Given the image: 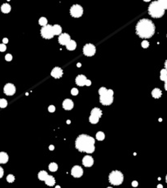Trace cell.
<instances>
[{"label":"cell","mask_w":167,"mask_h":188,"mask_svg":"<svg viewBox=\"0 0 167 188\" xmlns=\"http://www.w3.org/2000/svg\"><path fill=\"white\" fill-rule=\"evenodd\" d=\"M136 33L141 38H150L155 33V25L148 19H141L136 25Z\"/></svg>","instance_id":"cell-1"},{"label":"cell","mask_w":167,"mask_h":188,"mask_svg":"<svg viewBox=\"0 0 167 188\" xmlns=\"http://www.w3.org/2000/svg\"><path fill=\"white\" fill-rule=\"evenodd\" d=\"M75 147L81 152L92 153L95 151V138L86 134H81L75 141Z\"/></svg>","instance_id":"cell-2"},{"label":"cell","mask_w":167,"mask_h":188,"mask_svg":"<svg viewBox=\"0 0 167 188\" xmlns=\"http://www.w3.org/2000/svg\"><path fill=\"white\" fill-rule=\"evenodd\" d=\"M99 102L103 105L109 106L113 102V90H107L105 87H101L99 90Z\"/></svg>","instance_id":"cell-3"},{"label":"cell","mask_w":167,"mask_h":188,"mask_svg":"<svg viewBox=\"0 0 167 188\" xmlns=\"http://www.w3.org/2000/svg\"><path fill=\"white\" fill-rule=\"evenodd\" d=\"M148 13L153 18H160L165 14V10L160 6L157 1H154L149 5Z\"/></svg>","instance_id":"cell-4"},{"label":"cell","mask_w":167,"mask_h":188,"mask_svg":"<svg viewBox=\"0 0 167 188\" xmlns=\"http://www.w3.org/2000/svg\"><path fill=\"white\" fill-rule=\"evenodd\" d=\"M124 176L122 172L118 170H113L110 173L109 176V181L112 185L119 186L123 183Z\"/></svg>","instance_id":"cell-5"},{"label":"cell","mask_w":167,"mask_h":188,"mask_svg":"<svg viewBox=\"0 0 167 188\" xmlns=\"http://www.w3.org/2000/svg\"><path fill=\"white\" fill-rule=\"evenodd\" d=\"M41 35L43 38H46V39H51L54 37L53 31H52V25H46V26L43 27L41 29Z\"/></svg>","instance_id":"cell-6"},{"label":"cell","mask_w":167,"mask_h":188,"mask_svg":"<svg viewBox=\"0 0 167 188\" xmlns=\"http://www.w3.org/2000/svg\"><path fill=\"white\" fill-rule=\"evenodd\" d=\"M83 14V8L82 6H80L78 4H74L70 8V15L73 17L75 18H79L81 17Z\"/></svg>","instance_id":"cell-7"},{"label":"cell","mask_w":167,"mask_h":188,"mask_svg":"<svg viewBox=\"0 0 167 188\" xmlns=\"http://www.w3.org/2000/svg\"><path fill=\"white\" fill-rule=\"evenodd\" d=\"M96 52V46L91 44V43H87L83 47V54L86 56H93Z\"/></svg>","instance_id":"cell-8"},{"label":"cell","mask_w":167,"mask_h":188,"mask_svg":"<svg viewBox=\"0 0 167 188\" xmlns=\"http://www.w3.org/2000/svg\"><path fill=\"white\" fill-rule=\"evenodd\" d=\"M3 91H4V94L7 95H8V96L13 95L16 93V87L11 83H8L5 85L4 88H3Z\"/></svg>","instance_id":"cell-9"},{"label":"cell","mask_w":167,"mask_h":188,"mask_svg":"<svg viewBox=\"0 0 167 188\" xmlns=\"http://www.w3.org/2000/svg\"><path fill=\"white\" fill-rule=\"evenodd\" d=\"M71 174L73 177L74 178H81L83 174V169L81 166L75 165L71 169Z\"/></svg>","instance_id":"cell-10"},{"label":"cell","mask_w":167,"mask_h":188,"mask_svg":"<svg viewBox=\"0 0 167 188\" xmlns=\"http://www.w3.org/2000/svg\"><path fill=\"white\" fill-rule=\"evenodd\" d=\"M70 40H71L70 36L68 34V33H61V34L59 36V38H58V41H59V44L63 45V46H66L67 43H68Z\"/></svg>","instance_id":"cell-11"},{"label":"cell","mask_w":167,"mask_h":188,"mask_svg":"<svg viewBox=\"0 0 167 188\" xmlns=\"http://www.w3.org/2000/svg\"><path fill=\"white\" fill-rule=\"evenodd\" d=\"M76 84L79 86H84L86 85V82H87V78L84 75H78L75 79Z\"/></svg>","instance_id":"cell-12"},{"label":"cell","mask_w":167,"mask_h":188,"mask_svg":"<svg viewBox=\"0 0 167 188\" xmlns=\"http://www.w3.org/2000/svg\"><path fill=\"white\" fill-rule=\"evenodd\" d=\"M51 75L55 78H61L63 75V70L59 67H56L52 69Z\"/></svg>","instance_id":"cell-13"},{"label":"cell","mask_w":167,"mask_h":188,"mask_svg":"<svg viewBox=\"0 0 167 188\" xmlns=\"http://www.w3.org/2000/svg\"><path fill=\"white\" fill-rule=\"evenodd\" d=\"M94 164V160L91 156H85L82 159V165L85 167H91Z\"/></svg>","instance_id":"cell-14"},{"label":"cell","mask_w":167,"mask_h":188,"mask_svg":"<svg viewBox=\"0 0 167 188\" xmlns=\"http://www.w3.org/2000/svg\"><path fill=\"white\" fill-rule=\"evenodd\" d=\"M62 106L64 107V109L65 110H71L73 107V102L69 99H66L64 100Z\"/></svg>","instance_id":"cell-15"},{"label":"cell","mask_w":167,"mask_h":188,"mask_svg":"<svg viewBox=\"0 0 167 188\" xmlns=\"http://www.w3.org/2000/svg\"><path fill=\"white\" fill-rule=\"evenodd\" d=\"M160 78H161L162 81L165 82V89L167 90V84H166V81H167V71H166L165 69L161 70V72H160Z\"/></svg>","instance_id":"cell-16"},{"label":"cell","mask_w":167,"mask_h":188,"mask_svg":"<svg viewBox=\"0 0 167 188\" xmlns=\"http://www.w3.org/2000/svg\"><path fill=\"white\" fill-rule=\"evenodd\" d=\"M91 116L92 117H97V118H100L102 116V111L100 110L98 107H95V108H93L91 112Z\"/></svg>","instance_id":"cell-17"},{"label":"cell","mask_w":167,"mask_h":188,"mask_svg":"<svg viewBox=\"0 0 167 188\" xmlns=\"http://www.w3.org/2000/svg\"><path fill=\"white\" fill-rule=\"evenodd\" d=\"M45 183L46 185H47L49 186H54L55 183H56V180L54 178V177L51 176V175H48L47 177H46V178L45 179Z\"/></svg>","instance_id":"cell-18"},{"label":"cell","mask_w":167,"mask_h":188,"mask_svg":"<svg viewBox=\"0 0 167 188\" xmlns=\"http://www.w3.org/2000/svg\"><path fill=\"white\" fill-rule=\"evenodd\" d=\"M8 161V155L6 152H0V164H6Z\"/></svg>","instance_id":"cell-19"},{"label":"cell","mask_w":167,"mask_h":188,"mask_svg":"<svg viewBox=\"0 0 167 188\" xmlns=\"http://www.w3.org/2000/svg\"><path fill=\"white\" fill-rule=\"evenodd\" d=\"M52 31H53V34H54V36L59 35V34H61L62 32V28L61 27V25H55L52 26Z\"/></svg>","instance_id":"cell-20"},{"label":"cell","mask_w":167,"mask_h":188,"mask_svg":"<svg viewBox=\"0 0 167 188\" xmlns=\"http://www.w3.org/2000/svg\"><path fill=\"white\" fill-rule=\"evenodd\" d=\"M76 47H77V43L75 41H73V40H70L66 45V48L69 51H73L76 49Z\"/></svg>","instance_id":"cell-21"},{"label":"cell","mask_w":167,"mask_h":188,"mask_svg":"<svg viewBox=\"0 0 167 188\" xmlns=\"http://www.w3.org/2000/svg\"><path fill=\"white\" fill-rule=\"evenodd\" d=\"M162 95V90L158 89V88H155L154 90H152V95L153 98H155V99H159V98H161Z\"/></svg>","instance_id":"cell-22"},{"label":"cell","mask_w":167,"mask_h":188,"mask_svg":"<svg viewBox=\"0 0 167 188\" xmlns=\"http://www.w3.org/2000/svg\"><path fill=\"white\" fill-rule=\"evenodd\" d=\"M11 8L8 3H4L1 7V11L3 13H9L11 11Z\"/></svg>","instance_id":"cell-23"},{"label":"cell","mask_w":167,"mask_h":188,"mask_svg":"<svg viewBox=\"0 0 167 188\" xmlns=\"http://www.w3.org/2000/svg\"><path fill=\"white\" fill-rule=\"evenodd\" d=\"M38 178H39V180H41V181H45V179L46 178V177L48 176V174H47V173H46V171H44V170H42V171H40L39 173H38Z\"/></svg>","instance_id":"cell-24"},{"label":"cell","mask_w":167,"mask_h":188,"mask_svg":"<svg viewBox=\"0 0 167 188\" xmlns=\"http://www.w3.org/2000/svg\"><path fill=\"white\" fill-rule=\"evenodd\" d=\"M48 168H49V170H50V171H51V172H56V171H57V169H58V165H57L56 163L52 162V163H51V164L49 165Z\"/></svg>","instance_id":"cell-25"},{"label":"cell","mask_w":167,"mask_h":188,"mask_svg":"<svg viewBox=\"0 0 167 188\" xmlns=\"http://www.w3.org/2000/svg\"><path fill=\"white\" fill-rule=\"evenodd\" d=\"M105 138V134H104V132L102 131H99L96 134V139L99 141H103Z\"/></svg>","instance_id":"cell-26"},{"label":"cell","mask_w":167,"mask_h":188,"mask_svg":"<svg viewBox=\"0 0 167 188\" xmlns=\"http://www.w3.org/2000/svg\"><path fill=\"white\" fill-rule=\"evenodd\" d=\"M38 23H39L40 25L44 27V26H46V25H47V20H46V18H45V17H41L39 19Z\"/></svg>","instance_id":"cell-27"},{"label":"cell","mask_w":167,"mask_h":188,"mask_svg":"<svg viewBox=\"0 0 167 188\" xmlns=\"http://www.w3.org/2000/svg\"><path fill=\"white\" fill-rule=\"evenodd\" d=\"M8 106V101L5 99H0V107L1 108H4Z\"/></svg>","instance_id":"cell-28"},{"label":"cell","mask_w":167,"mask_h":188,"mask_svg":"<svg viewBox=\"0 0 167 188\" xmlns=\"http://www.w3.org/2000/svg\"><path fill=\"white\" fill-rule=\"evenodd\" d=\"M157 2L164 10L167 8V1H165V0H161V1H157Z\"/></svg>","instance_id":"cell-29"},{"label":"cell","mask_w":167,"mask_h":188,"mask_svg":"<svg viewBox=\"0 0 167 188\" xmlns=\"http://www.w3.org/2000/svg\"><path fill=\"white\" fill-rule=\"evenodd\" d=\"M7 181H8L9 183H13V182L15 181V177H14V175H12V174H9V175H8V177H7Z\"/></svg>","instance_id":"cell-30"},{"label":"cell","mask_w":167,"mask_h":188,"mask_svg":"<svg viewBox=\"0 0 167 188\" xmlns=\"http://www.w3.org/2000/svg\"><path fill=\"white\" fill-rule=\"evenodd\" d=\"M141 45H142V47H143V48L146 49V48H148V46H149V43H148V41H143L142 43H141Z\"/></svg>","instance_id":"cell-31"},{"label":"cell","mask_w":167,"mask_h":188,"mask_svg":"<svg viewBox=\"0 0 167 188\" xmlns=\"http://www.w3.org/2000/svg\"><path fill=\"white\" fill-rule=\"evenodd\" d=\"M5 59L7 60V61H11V60H12V56L11 55V54H7L6 56H5Z\"/></svg>","instance_id":"cell-32"},{"label":"cell","mask_w":167,"mask_h":188,"mask_svg":"<svg viewBox=\"0 0 167 188\" xmlns=\"http://www.w3.org/2000/svg\"><path fill=\"white\" fill-rule=\"evenodd\" d=\"M71 94L73 95H78V90L76 88H73L71 90Z\"/></svg>","instance_id":"cell-33"},{"label":"cell","mask_w":167,"mask_h":188,"mask_svg":"<svg viewBox=\"0 0 167 188\" xmlns=\"http://www.w3.org/2000/svg\"><path fill=\"white\" fill-rule=\"evenodd\" d=\"M7 50V46L6 45H4L3 43V44H0V51L1 52H3Z\"/></svg>","instance_id":"cell-34"},{"label":"cell","mask_w":167,"mask_h":188,"mask_svg":"<svg viewBox=\"0 0 167 188\" xmlns=\"http://www.w3.org/2000/svg\"><path fill=\"white\" fill-rule=\"evenodd\" d=\"M55 110H56V107H55L54 105H50V106L48 107V111H49L50 112H54Z\"/></svg>","instance_id":"cell-35"},{"label":"cell","mask_w":167,"mask_h":188,"mask_svg":"<svg viewBox=\"0 0 167 188\" xmlns=\"http://www.w3.org/2000/svg\"><path fill=\"white\" fill-rule=\"evenodd\" d=\"M3 173H4L3 169L2 167H0V178H3Z\"/></svg>","instance_id":"cell-36"},{"label":"cell","mask_w":167,"mask_h":188,"mask_svg":"<svg viewBox=\"0 0 167 188\" xmlns=\"http://www.w3.org/2000/svg\"><path fill=\"white\" fill-rule=\"evenodd\" d=\"M138 182H137V181H133V182H132V186L133 187H136V186H138Z\"/></svg>","instance_id":"cell-37"},{"label":"cell","mask_w":167,"mask_h":188,"mask_svg":"<svg viewBox=\"0 0 167 188\" xmlns=\"http://www.w3.org/2000/svg\"><path fill=\"white\" fill-rule=\"evenodd\" d=\"M3 44L5 45L6 43H8V39L5 38H3Z\"/></svg>","instance_id":"cell-38"},{"label":"cell","mask_w":167,"mask_h":188,"mask_svg":"<svg viewBox=\"0 0 167 188\" xmlns=\"http://www.w3.org/2000/svg\"><path fill=\"white\" fill-rule=\"evenodd\" d=\"M91 85V80H88V79H87V82H86V86H90Z\"/></svg>","instance_id":"cell-39"},{"label":"cell","mask_w":167,"mask_h":188,"mask_svg":"<svg viewBox=\"0 0 167 188\" xmlns=\"http://www.w3.org/2000/svg\"><path fill=\"white\" fill-rule=\"evenodd\" d=\"M54 149H55V147L53 146V145H50V146H49V150H51V151H53Z\"/></svg>","instance_id":"cell-40"},{"label":"cell","mask_w":167,"mask_h":188,"mask_svg":"<svg viewBox=\"0 0 167 188\" xmlns=\"http://www.w3.org/2000/svg\"><path fill=\"white\" fill-rule=\"evenodd\" d=\"M157 188H163V186L162 184H159L157 185Z\"/></svg>","instance_id":"cell-41"},{"label":"cell","mask_w":167,"mask_h":188,"mask_svg":"<svg viewBox=\"0 0 167 188\" xmlns=\"http://www.w3.org/2000/svg\"><path fill=\"white\" fill-rule=\"evenodd\" d=\"M70 123H71V122H70L69 120H67V124H70Z\"/></svg>","instance_id":"cell-42"},{"label":"cell","mask_w":167,"mask_h":188,"mask_svg":"<svg viewBox=\"0 0 167 188\" xmlns=\"http://www.w3.org/2000/svg\"><path fill=\"white\" fill-rule=\"evenodd\" d=\"M77 67H81V64L78 63V64H77Z\"/></svg>","instance_id":"cell-43"},{"label":"cell","mask_w":167,"mask_h":188,"mask_svg":"<svg viewBox=\"0 0 167 188\" xmlns=\"http://www.w3.org/2000/svg\"><path fill=\"white\" fill-rule=\"evenodd\" d=\"M55 188H61V186H56Z\"/></svg>","instance_id":"cell-44"},{"label":"cell","mask_w":167,"mask_h":188,"mask_svg":"<svg viewBox=\"0 0 167 188\" xmlns=\"http://www.w3.org/2000/svg\"><path fill=\"white\" fill-rule=\"evenodd\" d=\"M107 188H112V187H110V186H109V187H107Z\"/></svg>","instance_id":"cell-45"}]
</instances>
